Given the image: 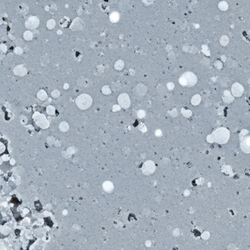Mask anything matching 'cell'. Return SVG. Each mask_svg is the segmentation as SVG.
Here are the masks:
<instances>
[{"label":"cell","instance_id":"10","mask_svg":"<svg viewBox=\"0 0 250 250\" xmlns=\"http://www.w3.org/2000/svg\"><path fill=\"white\" fill-rule=\"evenodd\" d=\"M13 72L15 75H17V76H24L26 74L27 70H26V69L25 68V67L23 65H19L16 66V67L14 68Z\"/></svg>","mask_w":250,"mask_h":250},{"label":"cell","instance_id":"26","mask_svg":"<svg viewBox=\"0 0 250 250\" xmlns=\"http://www.w3.org/2000/svg\"><path fill=\"white\" fill-rule=\"evenodd\" d=\"M120 106H118V105L114 106V108H113V111H116L117 110H120Z\"/></svg>","mask_w":250,"mask_h":250},{"label":"cell","instance_id":"17","mask_svg":"<svg viewBox=\"0 0 250 250\" xmlns=\"http://www.w3.org/2000/svg\"><path fill=\"white\" fill-rule=\"evenodd\" d=\"M32 37H33V35H32V33L30 31H26V32L24 33V38L25 40H31L32 39Z\"/></svg>","mask_w":250,"mask_h":250},{"label":"cell","instance_id":"7","mask_svg":"<svg viewBox=\"0 0 250 250\" xmlns=\"http://www.w3.org/2000/svg\"><path fill=\"white\" fill-rule=\"evenodd\" d=\"M84 23L81 18H75L74 20L73 21V22L70 24V28L71 30L73 31H79V30H82L84 29Z\"/></svg>","mask_w":250,"mask_h":250},{"label":"cell","instance_id":"8","mask_svg":"<svg viewBox=\"0 0 250 250\" xmlns=\"http://www.w3.org/2000/svg\"><path fill=\"white\" fill-rule=\"evenodd\" d=\"M232 93L236 97H239L242 95V93H244V88H243L242 86L240 84L238 83H235L233 85L232 87Z\"/></svg>","mask_w":250,"mask_h":250},{"label":"cell","instance_id":"9","mask_svg":"<svg viewBox=\"0 0 250 250\" xmlns=\"http://www.w3.org/2000/svg\"><path fill=\"white\" fill-rule=\"evenodd\" d=\"M241 148L245 153H250V136H247L241 143Z\"/></svg>","mask_w":250,"mask_h":250},{"label":"cell","instance_id":"21","mask_svg":"<svg viewBox=\"0 0 250 250\" xmlns=\"http://www.w3.org/2000/svg\"><path fill=\"white\" fill-rule=\"evenodd\" d=\"M52 96L53 97V98H58L59 96H60V92L56 90H53V91L52 92Z\"/></svg>","mask_w":250,"mask_h":250},{"label":"cell","instance_id":"14","mask_svg":"<svg viewBox=\"0 0 250 250\" xmlns=\"http://www.w3.org/2000/svg\"><path fill=\"white\" fill-rule=\"evenodd\" d=\"M59 128H60V131H63V132H66V131H68L69 129V125L68 124L67 122H62L59 125Z\"/></svg>","mask_w":250,"mask_h":250},{"label":"cell","instance_id":"11","mask_svg":"<svg viewBox=\"0 0 250 250\" xmlns=\"http://www.w3.org/2000/svg\"><path fill=\"white\" fill-rule=\"evenodd\" d=\"M147 88L145 85L142 84H139L135 87V93L136 95L143 96L146 94Z\"/></svg>","mask_w":250,"mask_h":250},{"label":"cell","instance_id":"13","mask_svg":"<svg viewBox=\"0 0 250 250\" xmlns=\"http://www.w3.org/2000/svg\"><path fill=\"white\" fill-rule=\"evenodd\" d=\"M37 97L38 98V99L41 100V101H45L48 98V95L46 92L42 90L38 92V94H37Z\"/></svg>","mask_w":250,"mask_h":250},{"label":"cell","instance_id":"3","mask_svg":"<svg viewBox=\"0 0 250 250\" xmlns=\"http://www.w3.org/2000/svg\"><path fill=\"white\" fill-rule=\"evenodd\" d=\"M197 81V76L193 73L187 72L180 76L179 82L181 85L186 86V87H192L195 85Z\"/></svg>","mask_w":250,"mask_h":250},{"label":"cell","instance_id":"22","mask_svg":"<svg viewBox=\"0 0 250 250\" xmlns=\"http://www.w3.org/2000/svg\"><path fill=\"white\" fill-rule=\"evenodd\" d=\"M137 116L139 118H143L144 116H145V111L143 110H139L137 113Z\"/></svg>","mask_w":250,"mask_h":250},{"label":"cell","instance_id":"2","mask_svg":"<svg viewBox=\"0 0 250 250\" xmlns=\"http://www.w3.org/2000/svg\"><path fill=\"white\" fill-rule=\"evenodd\" d=\"M93 103V99L88 94H81L77 97L76 100V106L80 109H87L90 108Z\"/></svg>","mask_w":250,"mask_h":250},{"label":"cell","instance_id":"23","mask_svg":"<svg viewBox=\"0 0 250 250\" xmlns=\"http://www.w3.org/2000/svg\"><path fill=\"white\" fill-rule=\"evenodd\" d=\"M139 130H140L141 131H142V132H145V131H147L146 127H145V125H144L143 123L139 124Z\"/></svg>","mask_w":250,"mask_h":250},{"label":"cell","instance_id":"27","mask_svg":"<svg viewBox=\"0 0 250 250\" xmlns=\"http://www.w3.org/2000/svg\"><path fill=\"white\" fill-rule=\"evenodd\" d=\"M64 88L65 89H68V84H65V85H64Z\"/></svg>","mask_w":250,"mask_h":250},{"label":"cell","instance_id":"1","mask_svg":"<svg viewBox=\"0 0 250 250\" xmlns=\"http://www.w3.org/2000/svg\"><path fill=\"white\" fill-rule=\"evenodd\" d=\"M213 136L216 142L224 144L228 141L230 138V132L225 128H219L213 133Z\"/></svg>","mask_w":250,"mask_h":250},{"label":"cell","instance_id":"25","mask_svg":"<svg viewBox=\"0 0 250 250\" xmlns=\"http://www.w3.org/2000/svg\"><path fill=\"white\" fill-rule=\"evenodd\" d=\"M1 49H2V52H5L7 51V46L5 44H2L1 45Z\"/></svg>","mask_w":250,"mask_h":250},{"label":"cell","instance_id":"18","mask_svg":"<svg viewBox=\"0 0 250 250\" xmlns=\"http://www.w3.org/2000/svg\"><path fill=\"white\" fill-rule=\"evenodd\" d=\"M55 25H56V22H55L54 20H53V19H50V20L48 21L47 24H46V26H47V28L49 29H52L55 26Z\"/></svg>","mask_w":250,"mask_h":250},{"label":"cell","instance_id":"16","mask_svg":"<svg viewBox=\"0 0 250 250\" xmlns=\"http://www.w3.org/2000/svg\"><path fill=\"white\" fill-rule=\"evenodd\" d=\"M123 68H124V63L122 61V60H118V61H117L116 63H115V65H114V68L116 69V70H123Z\"/></svg>","mask_w":250,"mask_h":250},{"label":"cell","instance_id":"15","mask_svg":"<svg viewBox=\"0 0 250 250\" xmlns=\"http://www.w3.org/2000/svg\"><path fill=\"white\" fill-rule=\"evenodd\" d=\"M77 83H78L79 85L81 86V87H87V86L88 85V81H87V80L85 78H84V77H81L80 79H79L78 81H77Z\"/></svg>","mask_w":250,"mask_h":250},{"label":"cell","instance_id":"19","mask_svg":"<svg viewBox=\"0 0 250 250\" xmlns=\"http://www.w3.org/2000/svg\"><path fill=\"white\" fill-rule=\"evenodd\" d=\"M55 111H56V109H55V108L53 106H48L47 108H46V112L49 114H50V115L54 114Z\"/></svg>","mask_w":250,"mask_h":250},{"label":"cell","instance_id":"6","mask_svg":"<svg viewBox=\"0 0 250 250\" xmlns=\"http://www.w3.org/2000/svg\"><path fill=\"white\" fill-rule=\"evenodd\" d=\"M40 21L36 16H31L25 23V26L29 29H35L39 26Z\"/></svg>","mask_w":250,"mask_h":250},{"label":"cell","instance_id":"12","mask_svg":"<svg viewBox=\"0 0 250 250\" xmlns=\"http://www.w3.org/2000/svg\"><path fill=\"white\" fill-rule=\"evenodd\" d=\"M120 19V15L118 12H113L110 14L109 15V20L110 22L112 23H116L119 21Z\"/></svg>","mask_w":250,"mask_h":250},{"label":"cell","instance_id":"5","mask_svg":"<svg viewBox=\"0 0 250 250\" xmlns=\"http://www.w3.org/2000/svg\"><path fill=\"white\" fill-rule=\"evenodd\" d=\"M118 101L120 107L123 109H128L131 106V100L128 95L126 93H122L120 95Z\"/></svg>","mask_w":250,"mask_h":250},{"label":"cell","instance_id":"4","mask_svg":"<svg viewBox=\"0 0 250 250\" xmlns=\"http://www.w3.org/2000/svg\"><path fill=\"white\" fill-rule=\"evenodd\" d=\"M33 119L35 123L43 129H46L49 126V121L47 120L44 114H40L39 112H35L33 114Z\"/></svg>","mask_w":250,"mask_h":250},{"label":"cell","instance_id":"24","mask_svg":"<svg viewBox=\"0 0 250 250\" xmlns=\"http://www.w3.org/2000/svg\"><path fill=\"white\" fill-rule=\"evenodd\" d=\"M14 52H15V54H21L22 53V49L20 47H16L15 49V50H14Z\"/></svg>","mask_w":250,"mask_h":250},{"label":"cell","instance_id":"20","mask_svg":"<svg viewBox=\"0 0 250 250\" xmlns=\"http://www.w3.org/2000/svg\"><path fill=\"white\" fill-rule=\"evenodd\" d=\"M102 93L105 95H109L111 93V89L109 86H104L102 88Z\"/></svg>","mask_w":250,"mask_h":250}]
</instances>
